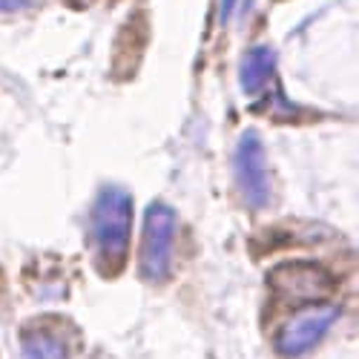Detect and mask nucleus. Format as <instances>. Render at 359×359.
Returning a JSON list of instances; mask_svg holds the SVG:
<instances>
[{
  "label": "nucleus",
  "instance_id": "f257e3e1",
  "mask_svg": "<svg viewBox=\"0 0 359 359\" xmlns=\"http://www.w3.org/2000/svg\"><path fill=\"white\" fill-rule=\"evenodd\" d=\"M133 233V196L121 187H104L89 213L95 264L104 276H118L127 264Z\"/></svg>",
  "mask_w": 359,
  "mask_h": 359
},
{
  "label": "nucleus",
  "instance_id": "f03ea898",
  "mask_svg": "<svg viewBox=\"0 0 359 359\" xmlns=\"http://www.w3.org/2000/svg\"><path fill=\"white\" fill-rule=\"evenodd\" d=\"M172 248H175V213L164 201L147 207L144 216V236L138 267L147 282H164L172 271Z\"/></svg>",
  "mask_w": 359,
  "mask_h": 359
},
{
  "label": "nucleus",
  "instance_id": "7ed1b4c3",
  "mask_svg": "<svg viewBox=\"0 0 359 359\" xmlns=\"http://www.w3.org/2000/svg\"><path fill=\"white\" fill-rule=\"evenodd\" d=\"M233 164H236V184L242 190V198L250 207H256V210L264 207L271 201V172H267L264 144L253 130L238 138Z\"/></svg>",
  "mask_w": 359,
  "mask_h": 359
},
{
  "label": "nucleus",
  "instance_id": "20e7f679",
  "mask_svg": "<svg viewBox=\"0 0 359 359\" xmlns=\"http://www.w3.org/2000/svg\"><path fill=\"white\" fill-rule=\"evenodd\" d=\"M339 319V308L334 305H308L276 334V351L282 356H299L311 351Z\"/></svg>",
  "mask_w": 359,
  "mask_h": 359
},
{
  "label": "nucleus",
  "instance_id": "39448f33",
  "mask_svg": "<svg viewBox=\"0 0 359 359\" xmlns=\"http://www.w3.org/2000/svg\"><path fill=\"white\" fill-rule=\"evenodd\" d=\"M271 287L287 302H316L334 290V276L313 262H285L271 273Z\"/></svg>",
  "mask_w": 359,
  "mask_h": 359
},
{
  "label": "nucleus",
  "instance_id": "423d86ee",
  "mask_svg": "<svg viewBox=\"0 0 359 359\" xmlns=\"http://www.w3.org/2000/svg\"><path fill=\"white\" fill-rule=\"evenodd\" d=\"M20 359H69V342L61 325L35 322L20 337Z\"/></svg>",
  "mask_w": 359,
  "mask_h": 359
},
{
  "label": "nucleus",
  "instance_id": "0eeeda50",
  "mask_svg": "<svg viewBox=\"0 0 359 359\" xmlns=\"http://www.w3.org/2000/svg\"><path fill=\"white\" fill-rule=\"evenodd\" d=\"M276 72V52L271 46H253L238 67V83L245 95H259L262 89L273 81Z\"/></svg>",
  "mask_w": 359,
  "mask_h": 359
},
{
  "label": "nucleus",
  "instance_id": "6e6552de",
  "mask_svg": "<svg viewBox=\"0 0 359 359\" xmlns=\"http://www.w3.org/2000/svg\"><path fill=\"white\" fill-rule=\"evenodd\" d=\"M29 0H0V12H15V9H23Z\"/></svg>",
  "mask_w": 359,
  "mask_h": 359
},
{
  "label": "nucleus",
  "instance_id": "1a4fd4ad",
  "mask_svg": "<svg viewBox=\"0 0 359 359\" xmlns=\"http://www.w3.org/2000/svg\"><path fill=\"white\" fill-rule=\"evenodd\" d=\"M233 6H236V0H222V20H227V18H230Z\"/></svg>",
  "mask_w": 359,
  "mask_h": 359
},
{
  "label": "nucleus",
  "instance_id": "9d476101",
  "mask_svg": "<svg viewBox=\"0 0 359 359\" xmlns=\"http://www.w3.org/2000/svg\"><path fill=\"white\" fill-rule=\"evenodd\" d=\"M67 4H72V6H89L93 0H67Z\"/></svg>",
  "mask_w": 359,
  "mask_h": 359
}]
</instances>
